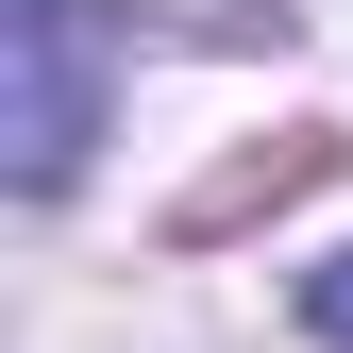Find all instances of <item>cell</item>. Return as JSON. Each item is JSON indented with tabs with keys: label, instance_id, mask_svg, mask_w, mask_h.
I'll use <instances>...</instances> for the list:
<instances>
[{
	"label": "cell",
	"instance_id": "6da1fadb",
	"mask_svg": "<svg viewBox=\"0 0 353 353\" xmlns=\"http://www.w3.org/2000/svg\"><path fill=\"white\" fill-rule=\"evenodd\" d=\"M0 51H17V101H0L17 202H51L84 168V135H101V17H84V0H0Z\"/></svg>",
	"mask_w": 353,
	"mask_h": 353
},
{
	"label": "cell",
	"instance_id": "7a4b0ae2",
	"mask_svg": "<svg viewBox=\"0 0 353 353\" xmlns=\"http://www.w3.org/2000/svg\"><path fill=\"white\" fill-rule=\"evenodd\" d=\"M303 336H336V353H353V252H320V270H303Z\"/></svg>",
	"mask_w": 353,
	"mask_h": 353
}]
</instances>
